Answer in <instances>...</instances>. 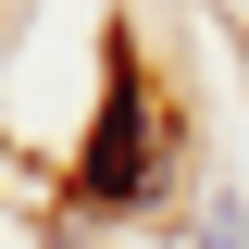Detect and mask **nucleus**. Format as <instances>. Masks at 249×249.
Here are the masks:
<instances>
[{
	"instance_id": "obj_1",
	"label": "nucleus",
	"mask_w": 249,
	"mask_h": 249,
	"mask_svg": "<svg viewBox=\"0 0 249 249\" xmlns=\"http://www.w3.org/2000/svg\"><path fill=\"white\" fill-rule=\"evenodd\" d=\"M150 175H162V137H150V88H137V62L112 50V100H100V137H88V162H75V187H88V199H137Z\"/></svg>"
},
{
	"instance_id": "obj_2",
	"label": "nucleus",
	"mask_w": 249,
	"mask_h": 249,
	"mask_svg": "<svg viewBox=\"0 0 249 249\" xmlns=\"http://www.w3.org/2000/svg\"><path fill=\"white\" fill-rule=\"evenodd\" d=\"M199 249H249V224H237V212H224V224H212V237H199Z\"/></svg>"
}]
</instances>
